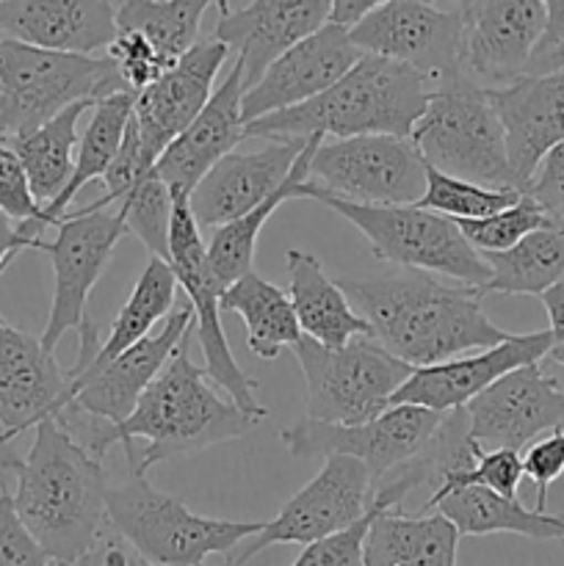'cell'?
<instances>
[{
    "instance_id": "obj_12",
    "label": "cell",
    "mask_w": 564,
    "mask_h": 566,
    "mask_svg": "<svg viewBox=\"0 0 564 566\" xmlns=\"http://www.w3.org/2000/svg\"><path fill=\"white\" fill-rule=\"evenodd\" d=\"M310 186L357 205H415L426 191V164L412 138L352 136L321 142L310 158Z\"/></svg>"
},
{
    "instance_id": "obj_44",
    "label": "cell",
    "mask_w": 564,
    "mask_h": 566,
    "mask_svg": "<svg viewBox=\"0 0 564 566\" xmlns=\"http://www.w3.org/2000/svg\"><path fill=\"white\" fill-rule=\"evenodd\" d=\"M0 213L9 216L11 221H39L42 224V219H39L42 205L33 197L31 182H28L20 158H17L14 149L3 138H0Z\"/></svg>"
},
{
    "instance_id": "obj_8",
    "label": "cell",
    "mask_w": 564,
    "mask_h": 566,
    "mask_svg": "<svg viewBox=\"0 0 564 566\" xmlns=\"http://www.w3.org/2000/svg\"><path fill=\"white\" fill-rule=\"evenodd\" d=\"M127 92L108 55L55 53L0 39V138L36 130L75 103Z\"/></svg>"
},
{
    "instance_id": "obj_36",
    "label": "cell",
    "mask_w": 564,
    "mask_h": 566,
    "mask_svg": "<svg viewBox=\"0 0 564 566\" xmlns=\"http://www.w3.org/2000/svg\"><path fill=\"white\" fill-rule=\"evenodd\" d=\"M321 142H324L321 136H307V147L302 149V155L296 158V164H293L291 175H288V180L282 182L280 191L271 193L265 202H260L258 208H252L249 213L216 227L213 235H210V241L205 243V247H208L210 269H213V274L219 276L221 285L224 287L232 285V282L241 280L243 274L252 271L260 230H263V224L271 219V213H274L280 205L296 199V188L302 186V182H307L310 158H313L315 147H318Z\"/></svg>"
},
{
    "instance_id": "obj_30",
    "label": "cell",
    "mask_w": 564,
    "mask_h": 566,
    "mask_svg": "<svg viewBox=\"0 0 564 566\" xmlns=\"http://www.w3.org/2000/svg\"><path fill=\"white\" fill-rule=\"evenodd\" d=\"M424 512L442 514L459 531V536L514 534L536 542H564V517L525 509L518 497H503L484 486L435 490Z\"/></svg>"
},
{
    "instance_id": "obj_21",
    "label": "cell",
    "mask_w": 564,
    "mask_h": 566,
    "mask_svg": "<svg viewBox=\"0 0 564 566\" xmlns=\"http://www.w3.org/2000/svg\"><path fill=\"white\" fill-rule=\"evenodd\" d=\"M547 348H551V332L542 329L529 332V335H509L498 346L481 348L470 357H453L429 368H415L409 379L398 387L390 407L409 403V407H424L431 412L464 409L501 376L545 359Z\"/></svg>"
},
{
    "instance_id": "obj_14",
    "label": "cell",
    "mask_w": 564,
    "mask_h": 566,
    "mask_svg": "<svg viewBox=\"0 0 564 566\" xmlns=\"http://www.w3.org/2000/svg\"><path fill=\"white\" fill-rule=\"evenodd\" d=\"M127 235L116 210L81 208L55 221L53 241H39L36 249L53 263V304L44 324L42 346L55 354L66 332H77L88 318V296L103 276L116 243Z\"/></svg>"
},
{
    "instance_id": "obj_37",
    "label": "cell",
    "mask_w": 564,
    "mask_h": 566,
    "mask_svg": "<svg viewBox=\"0 0 564 566\" xmlns=\"http://www.w3.org/2000/svg\"><path fill=\"white\" fill-rule=\"evenodd\" d=\"M490 269L484 293L542 296L564 280V232L547 224L503 252L481 254Z\"/></svg>"
},
{
    "instance_id": "obj_6",
    "label": "cell",
    "mask_w": 564,
    "mask_h": 566,
    "mask_svg": "<svg viewBox=\"0 0 564 566\" xmlns=\"http://www.w3.org/2000/svg\"><path fill=\"white\" fill-rule=\"evenodd\" d=\"M105 517L153 566H202L210 556H227L263 528V523L194 514L182 501L155 490L138 470H130L122 484L108 486Z\"/></svg>"
},
{
    "instance_id": "obj_47",
    "label": "cell",
    "mask_w": 564,
    "mask_h": 566,
    "mask_svg": "<svg viewBox=\"0 0 564 566\" xmlns=\"http://www.w3.org/2000/svg\"><path fill=\"white\" fill-rule=\"evenodd\" d=\"M72 566H153L130 542L122 534H116L108 523L103 525V531L97 534V539L92 542L86 553L77 558Z\"/></svg>"
},
{
    "instance_id": "obj_24",
    "label": "cell",
    "mask_w": 564,
    "mask_h": 566,
    "mask_svg": "<svg viewBox=\"0 0 564 566\" xmlns=\"http://www.w3.org/2000/svg\"><path fill=\"white\" fill-rule=\"evenodd\" d=\"M487 94L501 119L514 182L525 191L545 155L564 144V70L523 75Z\"/></svg>"
},
{
    "instance_id": "obj_33",
    "label": "cell",
    "mask_w": 564,
    "mask_h": 566,
    "mask_svg": "<svg viewBox=\"0 0 564 566\" xmlns=\"http://www.w3.org/2000/svg\"><path fill=\"white\" fill-rule=\"evenodd\" d=\"M221 313H236L247 326V346L258 359H276L282 348L302 340L291 296L254 271L221 291Z\"/></svg>"
},
{
    "instance_id": "obj_29",
    "label": "cell",
    "mask_w": 564,
    "mask_h": 566,
    "mask_svg": "<svg viewBox=\"0 0 564 566\" xmlns=\"http://www.w3.org/2000/svg\"><path fill=\"white\" fill-rule=\"evenodd\" d=\"M177 276L171 271L169 260L149 258L144 271L138 274L130 296L122 304L116 318L111 321L108 335L100 337L97 324L86 318V324L77 329V359L70 370H83L88 365H105L138 340L153 335L155 326L166 321V315L175 310L177 302Z\"/></svg>"
},
{
    "instance_id": "obj_38",
    "label": "cell",
    "mask_w": 564,
    "mask_h": 566,
    "mask_svg": "<svg viewBox=\"0 0 564 566\" xmlns=\"http://www.w3.org/2000/svg\"><path fill=\"white\" fill-rule=\"evenodd\" d=\"M219 0H119L116 31H138L177 61L199 42L205 11Z\"/></svg>"
},
{
    "instance_id": "obj_49",
    "label": "cell",
    "mask_w": 564,
    "mask_h": 566,
    "mask_svg": "<svg viewBox=\"0 0 564 566\" xmlns=\"http://www.w3.org/2000/svg\"><path fill=\"white\" fill-rule=\"evenodd\" d=\"M542 304L547 310V332H551V348H547V359L564 368V280L553 285L551 291L542 293Z\"/></svg>"
},
{
    "instance_id": "obj_9",
    "label": "cell",
    "mask_w": 564,
    "mask_h": 566,
    "mask_svg": "<svg viewBox=\"0 0 564 566\" xmlns=\"http://www.w3.org/2000/svg\"><path fill=\"white\" fill-rule=\"evenodd\" d=\"M291 352L304 376L307 418L318 423L357 426L374 420L415 370L374 337H354L346 346L330 348L302 335Z\"/></svg>"
},
{
    "instance_id": "obj_17",
    "label": "cell",
    "mask_w": 564,
    "mask_h": 566,
    "mask_svg": "<svg viewBox=\"0 0 564 566\" xmlns=\"http://www.w3.org/2000/svg\"><path fill=\"white\" fill-rule=\"evenodd\" d=\"M462 14V72L479 86H509L529 75L547 28L542 0H457Z\"/></svg>"
},
{
    "instance_id": "obj_55",
    "label": "cell",
    "mask_w": 564,
    "mask_h": 566,
    "mask_svg": "<svg viewBox=\"0 0 564 566\" xmlns=\"http://www.w3.org/2000/svg\"><path fill=\"white\" fill-rule=\"evenodd\" d=\"M221 566H224V564H221Z\"/></svg>"
},
{
    "instance_id": "obj_54",
    "label": "cell",
    "mask_w": 564,
    "mask_h": 566,
    "mask_svg": "<svg viewBox=\"0 0 564 566\" xmlns=\"http://www.w3.org/2000/svg\"><path fill=\"white\" fill-rule=\"evenodd\" d=\"M216 9H219V14H227V11H230V0H219V3H216Z\"/></svg>"
},
{
    "instance_id": "obj_18",
    "label": "cell",
    "mask_w": 564,
    "mask_h": 566,
    "mask_svg": "<svg viewBox=\"0 0 564 566\" xmlns=\"http://www.w3.org/2000/svg\"><path fill=\"white\" fill-rule=\"evenodd\" d=\"M470 440L487 451H520L545 431L564 426V387L540 363L501 376L464 407Z\"/></svg>"
},
{
    "instance_id": "obj_31",
    "label": "cell",
    "mask_w": 564,
    "mask_h": 566,
    "mask_svg": "<svg viewBox=\"0 0 564 566\" xmlns=\"http://www.w3.org/2000/svg\"><path fill=\"white\" fill-rule=\"evenodd\" d=\"M288 296L304 337L321 346H346L354 337H370L368 324L354 310L343 287L326 276L318 260L302 249H288Z\"/></svg>"
},
{
    "instance_id": "obj_48",
    "label": "cell",
    "mask_w": 564,
    "mask_h": 566,
    "mask_svg": "<svg viewBox=\"0 0 564 566\" xmlns=\"http://www.w3.org/2000/svg\"><path fill=\"white\" fill-rule=\"evenodd\" d=\"M44 227L39 221H11L9 216L0 213V276L14 263V258L25 249H36L42 241Z\"/></svg>"
},
{
    "instance_id": "obj_11",
    "label": "cell",
    "mask_w": 564,
    "mask_h": 566,
    "mask_svg": "<svg viewBox=\"0 0 564 566\" xmlns=\"http://www.w3.org/2000/svg\"><path fill=\"white\" fill-rule=\"evenodd\" d=\"M169 265L177 276V285L186 291V302L194 310L191 329L197 332L208 379L238 409L263 420L269 412L258 401V381L243 374V368L232 357L230 343H227L224 326H221V291H224V285L210 269L208 247H205L202 232L194 221L188 199H175V208H171Z\"/></svg>"
},
{
    "instance_id": "obj_27",
    "label": "cell",
    "mask_w": 564,
    "mask_h": 566,
    "mask_svg": "<svg viewBox=\"0 0 564 566\" xmlns=\"http://www.w3.org/2000/svg\"><path fill=\"white\" fill-rule=\"evenodd\" d=\"M105 193L88 208H111L125 221L127 232L147 247L149 258L169 260V227H171V199L169 186L160 180L155 160L144 153L136 119L130 116L122 142L119 155L103 177Z\"/></svg>"
},
{
    "instance_id": "obj_16",
    "label": "cell",
    "mask_w": 564,
    "mask_h": 566,
    "mask_svg": "<svg viewBox=\"0 0 564 566\" xmlns=\"http://www.w3.org/2000/svg\"><path fill=\"white\" fill-rule=\"evenodd\" d=\"M191 326L194 310L191 304L182 302L180 307L166 315L155 335H147L111 363L88 365L83 370H66L72 398L70 407L86 418L100 420V423H125L144 390L166 368L180 343L191 335Z\"/></svg>"
},
{
    "instance_id": "obj_52",
    "label": "cell",
    "mask_w": 564,
    "mask_h": 566,
    "mask_svg": "<svg viewBox=\"0 0 564 566\" xmlns=\"http://www.w3.org/2000/svg\"><path fill=\"white\" fill-rule=\"evenodd\" d=\"M558 70H564V42H558L551 53L531 61L529 75H540V72H558Z\"/></svg>"
},
{
    "instance_id": "obj_34",
    "label": "cell",
    "mask_w": 564,
    "mask_h": 566,
    "mask_svg": "<svg viewBox=\"0 0 564 566\" xmlns=\"http://www.w3.org/2000/svg\"><path fill=\"white\" fill-rule=\"evenodd\" d=\"M88 108H94L92 99L75 103L50 122L39 125L36 130L3 138L20 158L33 197L42 208L53 202L70 182L72 169H75L77 144H81L77 142V122Z\"/></svg>"
},
{
    "instance_id": "obj_41",
    "label": "cell",
    "mask_w": 564,
    "mask_h": 566,
    "mask_svg": "<svg viewBox=\"0 0 564 566\" xmlns=\"http://www.w3.org/2000/svg\"><path fill=\"white\" fill-rule=\"evenodd\" d=\"M105 55L116 66L119 77L125 81L127 92L138 94L158 81L166 70L175 66V61L166 59L144 33L138 31H116L114 42L108 44Z\"/></svg>"
},
{
    "instance_id": "obj_5",
    "label": "cell",
    "mask_w": 564,
    "mask_h": 566,
    "mask_svg": "<svg viewBox=\"0 0 564 566\" xmlns=\"http://www.w3.org/2000/svg\"><path fill=\"white\" fill-rule=\"evenodd\" d=\"M409 138L424 164L442 175L462 177L487 188L520 191L490 94L464 72L435 83L424 116Z\"/></svg>"
},
{
    "instance_id": "obj_4",
    "label": "cell",
    "mask_w": 564,
    "mask_h": 566,
    "mask_svg": "<svg viewBox=\"0 0 564 566\" xmlns=\"http://www.w3.org/2000/svg\"><path fill=\"white\" fill-rule=\"evenodd\" d=\"M435 81L418 70L382 55H359L357 64L318 97L276 111L243 127L247 136H412V127L424 116Z\"/></svg>"
},
{
    "instance_id": "obj_19",
    "label": "cell",
    "mask_w": 564,
    "mask_h": 566,
    "mask_svg": "<svg viewBox=\"0 0 564 566\" xmlns=\"http://www.w3.org/2000/svg\"><path fill=\"white\" fill-rule=\"evenodd\" d=\"M359 55L363 53L348 36V28L326 22L313 36L276 55L263 75L243 92V125L318 97L357 64Z\"/></svg>"
},
{
    "instance_id": "obj_51",
    "label": "cell",
    "mask_w": 564,
    "mask_h": 566,
    "mask_svg": "<svg viewBox=\"0 0 564 566\" xmlns=\"http://www.w3.org/2000/svg\"><path fill=\"white\" fill-rule=\"evenodd\" d=\"M542 3H545L547 11V28L534 59L551 53L558 42H564V0H542Z\"/></svg>"
},
{
    "instance_id": "obj_1",
    "label": "cell",
    "mask_w": 564,
    "mask_h": 566,
    "mask_svg": "<svg viewBox=\"0 0 564 566\" xmlns=\"http://www.w3.org/2000/svg\"><path fill=\"white\" fill-rule=\"evenodd\" d=\"M191 335L180 343L166 368L144 390L125 423H100L70 409L59 426H64L97 459H103L116 442L125 448V459H130L133 442L144 440L142 457H136V462L130 464V470H138V473H147L153 464L166 462V459L205 451V448L238 440L252 431L260 420L221 396L205 368L194 365V359L188 357Z\"/></svg>"
},
{
    "instance_id": "obj_13",
    "label": "cell",
    "mask_w": 564,
    "mask_h": 566,
    "mask_svg": "<svg viewBox=\"0 0 564 566\" xmlns=\"http://www.w3.org/2000/svg\"><path fill=\"white\" fill-rule=\"evenodd\" d=\"M446 412H431L424 407L396 403L374 420L357 426L318 423V420H299L280 431V442L296 459L313 457H352L368 468L370 479L379 486L398 470L412 464L429 451L431 440L442 423Z\"/></svg>"
},
{
    "instance_id": "obj_28",
    "label": "cell",
    "mask_w": 564,
    "mask_h": 566,
    "mask_svg": "<svg viewBox=\"0 0 564 566\" xmlns=\"http://www.w3.org/2000/svg\"><path fill=\"white\" fill-rule=\"evenodd\" d=\"M332 3L335 0H252L243 9L221 14L213 36L243 61L249 88L276 55L332 20Z\"/></svg>"
},
{
    "instance_id": "obj_43",
    "label": "cell",
    "mask_w": 564,
    "mask_h": 566,
    "mask_svg": "<svg viewBox=\"0 0 564 566\" xmlns=\"http://www.w3.org/2000/svg\"><path fill=\"white\" fill-rule=\"evenodd\" d=\"M385 506L374 503V512H370L368 517L359 520V523H354L352 528L307 545L291 566H363L365 534H368L370 523H374V517Z\"/></svg>"
},
{
    "instance_id": "obj_20",
    "label": "cell",
    "mask_w": 564,
    "mask_h": 566,
    "mask_svg": "<svg viewBox=\"0 0 564 566\" xmlns=\"http://www.w3.org/2000/svg\"><path fill=\"white\" fill-rule=\"evenodd\" d=\"M70 376L42 337L6 324L0 315V431L11 442L70 407Z\"/></svg>"
},
{
    "instance_id": "obj_2",
    "label": "cell",
    "mask_w": 564,
    "mask_h": 566,
    "mask_svg": "<svg viewBox=\"0 0 564 566\" xmlns=\"http://www.w3.org/2000/svg\"><path fill=\"white\" fill-rule=\"evenodd\" d=\"M370 337L409 368H429L464 352L498 346L512 332L487 318L481 287L446 285L429 271L404 269L376 280H337Z\"/></svg>"
},
{
    "instance_id": "obj_42",
    "label": "cell",
    "mask_w": 564,
    "mask_h": 566,
    "mask_svg": "<svg viewBox=\"0 0 564 566\" xmlns=\"http://www.w3.org/2000/svg\"><path fill=\"white\" fill-rule=\"evenodd\" d=\"M525 479L523 457L520 451H487L476 459V464L459 470H448L437 490H457V486H484L503 497H518L520 481Z\"/></svg>"
},
{
    "instance_id": "obj_25",
    "label": "cell",
    "mask_w": 564,
    "mask_h": 566,
    "mask_svg": "<svg viewBox=\"0 0 564 566\" xmlns=\"http://www.w3.org/2000/svg\"><path fill=\"white\" fill-rule=\"evenodd\" d=\"M247 88L243 61L236 59L232 70L221 86L210 94L208 105L199 111L197 119L160 153L155 160L160 180L169 186L171 199H188L205 175L219 164L224 155L236 153L238 144L247 138L243 133L241 97Z\"/></svg>"
},
{
    "instance_id": "obj_32",
    "label": "cell",
    "mask_w": 564,
    "mask_h": 566,
    "mask_svg": "<svg viewBox=\"0 0 564 566\" xmlns=\"http://www.w3.org/2000/svg\"><path fill=\"white\" fill-rule=\"evenodd\" d=\"M459 531L442 514L382 509L363 545V566H457Z\"/></svg>"
},
{
    "instance_id": "obj_50",
    "label": "cell",
    "mask_w": 564,
    "mask_h": 566,
    "mask_svg": "<svg viewBox=\"0 0 564 566\" xmlns=\"http://www.w3.org/2000/svg\"><path fill=\"white\" fill-rule=\"evenodd\" d=\"M385 3H393V0H335V3H332L330 22H335V25H343V28H352L354 22H359L365 14H370V11L379 9V6ZM424 3H437V0H424ZM451 3H457V0H451Z\"/></svg>"
},
{
    "instance_id": "obj_7",
    "label": "cell",
    "mask_w": 564,
    "mask_h": 566,
    "mask_svg": "<svg viewBox=\"0 0 564 566\" xmlns=\"http://www.w3.org/2000/svg\"><path fill=\"white\" fill-rule=\"evenodd\" d=\"M296 199H315L352 221L370 243L374 258L382 263L429 271L435 276H448L459 285L481 287V291L490 282V269H487L484 258L464 241L459 227L446 216L431 213L418 205L379 208V205L346 202V199L318 191L310 182H302L296 188Z\"/></svg>"
},
{
    "instance_id": "obj_35",
    "label": "cell",
    "mask_w": 564,
    "mask_h": 566,
    "mask_svg": "<svg viewBox=\"0 0 564 566\" xmlns=\"http://www.w3.org/2000/svg\"><path fill=\"white\" fill-rule=\"evenodd\" d=\"M133 105H136V94L133 92H119L103 97L94 103L92 119H88L86 130H83L81 144H77L75 155V169H72L70 182H66L64 191L53 199L50 205L42 208V224L55 227V221L66 213L72 202H75L77 193L83 191V186H88L92 180H103L105 171L111 169V164L119 155L122 142H125L127 122L133 116Z\"/></svg>"
},
{
    "instance_id": "obj_15",
    "label": "cell",
    "mask_w": 564,
    "mask_h": 566,
    "mask_svg": "<svg viewBox=\"0 0 564 566\" xmlns=\"http://www.w3.org/2000/svg\"><path fill=\"white\" fill-rule=\"evenodd\" d=\"M359 53L398 61L429 81L462 72V14L424 0H393L348 28Z\"/></svg>"
},
{
    "instance_id": "obj_3",
    "label": "cell",
    "mask_w": 564,
    "mask_h": 566,
    "mask_svg": "<svg viewBox=\"0 0 564 566\" xmlns=\"http://www.w3.org/2000/svg\"><path fill=\"white\" fill-rule=\"evenodd\" d=\"M9 470L17 479L11 503L28 534L55 566L75 564L108 523L103 462L50 418Z\"/></svg>"
},
{
    "instance_id": "obj_46",
    "label": "cell",
    "mask_w": 564,
    "mask_h": 566,
    "mask_svg": "<svg viewBox=\"0 0 564 566\" xmlns=\"http://www.w3.org/2000/svg\"><path fill=\"white\" fill-rule=\"evenodd\" d=\"M523 470L536 486V512H545L547 490L564 475V429L534 442L523 457Z\"/></svg>"
},
{
    "instance_id": "obj_39",
    "label": "cell",
    "mask_w": 564,
    "mask_h": 566,
    "mask_svg": "<svg viewBox=\"0 0 564 566\" xmlns=\"http://www.w3.org/2000/svg\"><path fill=\"white\" fill-rule=\"evenodd\" d=\"M520 197L514 188H487L426 166V191L415 205L451 221H470L512 208Z\"/></svg>"
},
{
    "instance_id": "obj_40",
    "label": "cell",
    "mask_w": 564,
    "mask_h": 566,
    "mask_svg": "<svg viewBox=\"0 0 564 566\" xmlns=\"http://www.w3.org/2000/svg\"><path fill=\"white\" fill-rule=\"evenodd\" d=\"M464 241L476 249L479 254L487 252H503L512 249L514 243L523 241L529 232L540 230V227L551 224L547 213L542 210L540 202L523 193L512 208L498 210V213L484 216V219H470V221H453Z\"/></svg>"
},
{
    "instance_id": "obj_23",
    "label": "cell",
    "mask_w": 564,
    "mask_h": 566,
    "mask_svg": "<svg viewBox=\"0 0 564 566\" xmlns=\"http://www.w3.org/2000/svg\"><path fill=\"white\" fill-rule=\"evenodd\" d=\"M304 147L307 138L280 136L254 153L224 155L188 197L199 230L227 224L280 191Z\"/></svg>"
},
{
    "instance_id": "obj_45",
    "label": "cell",
    "mask_w": 564,
    "mask_h": 566,
    "mask_svg": "<svg viewBox=\"0 0 564 566\" xmlns=\"http://www.w3.org/2000/svg\"><path fill=\"white\" fill-rule=\"evenodd\" d=\"M0 566H50L48 553L20 523L6 490H0Z\"/></svg>"
},
{
    "instance_id": "obj_22",
    "label": "cell",
    "mask_w": 564,
    "mask_h": 566,
    "mask_svg": "<svg viewBox=\"0 0 564 566\" xmlns=\"http://www.w3.org/2000/svg\"><path fill=\"white\" fill-rule=\"evenodd\" d=\"M227 55H230V48L216 36L199 39L188 53L175 61L171 70H166L158 81L136 94L133 119H136L142 147L149 158L158 160L160 153L208 105L216 75L224 66Z\"/></svg>"
},
{
    "instance_id": "obj_53",
    "label": "cell",
    "mask_w": 564,
    "mask_h": 566,
    "mask_svg": "<svg viewBox=\"0 0 564 566\" xmlns=\"http://www.w3.org/2000/svg\"><path fill=\"white\" fill-rule=\"evenodd\" d=\"M11 446H14V442H11L9 437H6L3 431H0V468H3V470H9L11 462H14V459H17V453L11 451Z\"/></svg>"
},
{
    "instance_id": "obj_26",
    "label": "cell",
    "mask_w": 564,
    "mask_h": 566,
    "mask_svg": "<svg viewBox=\"0 0 564 566\" xmlns=\"http://www.w3.org/2000/svg\"><path fill=\"white\" fill-rule=\"evenodd\" d=\"M116 36V6L111 0H0V39L97 55Z\"/></svg>"
},
{
    "instance_id": "obj_10",
    "label": "cell",
    "mask_w": 564,
    "mask_h": 566,
    "mask_svg": "<svg viewBox=\"0 0 564 566\" xmlns=\"http://www.w3.org/2000/svg\"><path fill=\"white\" fill-rule=\"evenodd\" d=\"M376 484L368 468L352 457H326L310 484H304L271 523L224 556V566H247L274 545H313L352 528L374 512Z\"/></svg>"
}]
</instances>
